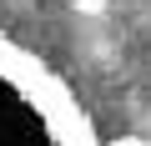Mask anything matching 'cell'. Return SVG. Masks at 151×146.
I'll use <instances>...</instances> for the list:
<instances>
[{"mask_svg": "<svg viewBox=\"0 0 151 146\" xmlns=\"http://www.w3.org/2000/svg\"><path fill=\"white\" fill-rule=\"evenodd\" d=\"M0 146H101L86 106L30 45L0 30Z\"/></svg>", "mask_w": 151, "mask_h": 146, "instance_id": "obj_1", "label": "cell"}, {"mask_svg": "<svg viewBox=\"0 0 151 146\" xmlns=\"http://www.w3.org/2000/svg\"><path fill=\"white\" fill-rule=\"evenodd\" d=\"M70 5H81V10H96V5H101V0H70Z\"/></svg>", "mask_w": 151, "mask_h": 146, "instance_id": "obj_2", "label": "cell"}]
</instances>
